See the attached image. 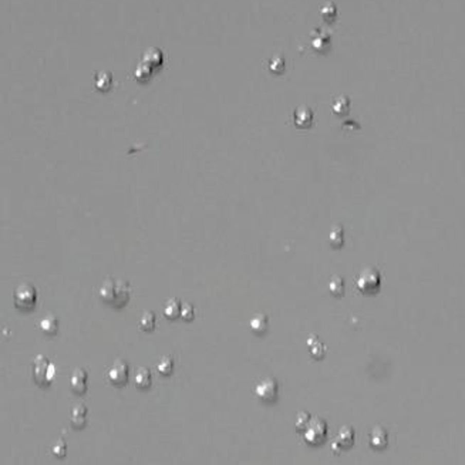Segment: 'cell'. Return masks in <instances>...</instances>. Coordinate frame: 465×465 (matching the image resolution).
<instances>
[{
    "label": "cell",
    "mask_w": 465,
    "mask_h": 465,
    "mask_svg": "<svg viewBox=\"0 0 465 465\" xmlns=\"http://www.w3.org/2000/svg\"><path fill=\"white\" fill-rule=\"evenodd\" d=\"M87 371L83 369H76L73 371L71 377H70V387L76 394H84L87 391Z\"/></svg>",
    "instance_id": "10"
},
{
    "label": "cell",
    "mask_w": 465,
    "mask_h": 465,
    "mask_svg": "<svg viewBox=\"0 0 465 465\" xmlns=\"http://www.w3.org/2000/svg\"><path fill=\"white\" fill-rule=\"evenodd\" d=\"M164 314L169 320H175L178 316H181V303L178 299H171L164 306Z\"/></svg>",
    "instance_id": "22"
},
{
    "label": "cell",
    "mask_w": 465,
    "mask_h": 465,
    "mask_svg": "<svg viewBox=\"0 0 465 465\" xmlns=\"http://www.w3.org/2000/svg\"><path fill=\"white\" fill-rule=\"evenodd\" d=\"M51 453L53 455H56L57 458H63L67 453V444L64 440H57V441L53 442L51 445Z\"/></svg>",
    "instance_id": "31"
},
{
    "label": "cell",
    "mask_w": 465,
    "mask_h": 465,
    "mask_svg": "<svg viewBox=\"0 0 465 465\" xmlns=\"http://www.w3.org/2000/svg\"><path fill=\"white\" fill-rule=\"evenodd\" d=\"M114 293H115V280L114 279H105L104 283L100 286L98 289V297L103 303L111 305L114 303Z\"/></svg>",
    "instance_id": "12"
},
{
    "label": "cell",
    "mask_w": 465,
    "mask_h": 465,
    "mask_svg": "<svg viewBox=\"0 0 465 465\" xmlns=\"http://www.w3.org/2000/svg\"><path fill=\"white\" fill-rule=\"evenodd\" d=\"M94 85L98 91L105 93L111 88L113 85V76L109 71H98L94 77Z\"/></svg>",
    "instance_id": "19"
},
{
    "label": "cell",
    "mask_w": 465,
    "mask_h": 465,
    "mask_svg": "<svg viewBox=\"0 0 465 465\" xmlns=\"http://www.w3.org/2000/svg\"><path fill=\"white\" fill-rule=\"evenodd\" d=\"M181 317L185 321H192L195 319V310L191 303H185L181 306Z\"/></svg>",
    "instance_id": "32"
},
{
    "label": "cell",
    "mask_w": 465,
    "mask_h": 465,
    "mask_svg": "<svg viewBox=\"0 0 465 465\" xmlns=\"http://www.w3.org/2000/svg\"><path fill=\"white\" fill-rule=\"evenodd\" d=\"M310 420H312V417H310L309 413H306V411L299 413L296 417V421H295V427H296L297 433H303L309 425V423H310Z\"/></svg>",
    "instance_id": "30"
},
{
    "label": "cell",
    "mask_w": 465,
    "mask_h": 465,
    "mask_svg": "<svg viewBox=\"0 0 465 465\" xmlns=\"http://www.w3.org/2000/svg\"><path fill=\"white\" fill-rule=\"evenodd\" d=\"M39 327H40V330L44 334L53 336V334L59 332V320L56 319V316H53V314H47V316H44L42 320L39 321Z\"/></svg>",
    "instance_id": "18"
},
{
    "label": "cell",
    "mask_w": 465,
    "mask_h": 465,
    "mask_svg": "<svg viewBox=\"0 0 465 465\" xmlns=\"http://www.w3.org/2000/svg\"><path fill=\"white\" fill-rule=\"evenodd\" d=\"M107 377H109V381L113 386H124L128 381V377H130V367H128V364L124 360L117 359L110 366L109 371H107Z\"/></svg>",
    "instance_id": "6"
},
{
    "label": "cell",
    "mask_w": 465,
    "mask_h": 465,
    "mask_svg": "<svg viewBox=\"0 0 465 465\" xmlns=\"http://www.w3.org/2000/svg\"><path fill=\"white\" fill-rule=\"evenodd\" d=\"M13 300H14V306L19 310L30 312L31 309H34V306H36V289L30 283L19 284L17 288L14 289V293H13Z\"/></svg>",
    "instance_id": "2"
},
{
    "label": "cell",
    "mask_w": 465,
    "mask_h": 465,
    "mask_svg": "<svg viewBox=\"0 0 465 465\" xmlns=\"http://www.w3.org/2000/svg\"><path fill=\"white\" fill-rule=\"evenodd\" d=\"M329 290L333 296H342L345 293V280L340 276H333L329 280Z\"/></svg>",
    "instance_id": "26"
},
{
    "label": "cell",
    "mask_w": 465,
    "mask_h": 465,
    "mask_svg": "<svg viewBox=\"0 0 465 465\" xmlns=\"http://www.w3.org/2000/svg\"><path fill=\"white\" fill-rule=\"evenodd\" d=\"M55 366L50 363V360L44 354H39V356L34 357L33 364H31V375H33V380L37 386H50L51 381H53V377H55Z\"/></svg>",
    "instance_id": "1"
},
{
    "label": "cell",
    "mask_w": 465,
    "mask_h": 465,
    "mask_svg": "<svg viewBox=\"0 0 465 465\" xmlns=\"http://www.w3.org/2000/svg\"><path fill=\"white\" fill-rule=\"evenodd\" d=\"M320 17L327 22V23H332L334 19L337 17V9L333 3H325L323 6L320 7Z\"/></svg>",
    "instance_id": "27"
},
{
    "label": "cell",
    "mask_w": 465,
    "mask_h": 465,
    "mask_svg": "<svg viewBox=\"0 0 465 465\" xmlns=\"http://www.w3.org/2000/svg\"><path fill=\"white\" fill-rule=\"evenodd\" d=\"M303 437H305V441L308 442L309 445H313V447L320 445L326 441L327 424L319 417L312 418L306 430L303 431Z\"/></svg>",
    "instance_id": "4"
},
{
    "label": "cell",
    "mask_w": 465,
    "mask_h": 465,
    "mask_svg": "<svg viewBox=\"0 0 465 465\" xmlns=\"http://www.w3.org/2000/svg\"><path fill=\"white\" fill-rule=\"evenodd\" d=\"M131 296V288L126 280H115V293H114V308H122L126 306Z\"/></svg>",
    "instance_id": "9"
},
{
    "label": "cell",
    "mask_w": 465,
    "mask_h": 465,
    "mask_svg": "<svg viewBox=\"0 0 465 465\" xmlns=\"http://www.w3.org/2000/svg\"><path fill=\"white\" fill-rule=\"evenodd\" d=\"M134 384L139 390H147L152 384V374L147 367H141L134 375Z\"/></svg>",
    "instance_id": "17"
},
{
    "label": "cell",
    "mask_w": 465,
    "mask_h": 465,
    "mask_svg": "<svg viewBox=\"0 0 465 465\" xmlns=\"http://www.w3.org/2000/svg\"><path fill=\"white\" fill-rule=\"evenodd\" d=\"M329 243L333 248H342L345 243V230L342 226L334 225L330 232H329Z\"/></svg>",
    "instance_id": "21"
},
{
    "label": "cell",
    "mask_w": 465,
    "mask_h": 465,
    "mask_svg": "<svg viewBox=\"0 0 465 465\" xmlns=\"http://www.w3.org/2000/svg\"><path fill=\"white\" fill-rule=\"evenodd\" d=\"M255 394L263 403H275L279 396V384L273 377H266L255 386Z\"/></svg>",
    "instance_id": "5"
},
{
    "label": "cell",
    "mask_w": 465,
    "mask_h": 465,
    "mask_svg": "<svg viewBox=\"0 0 465 465\" xmlns=\"http://www.w3.org/2000/svg\"><path fill=\"white\" fill-rule=\"evenodd\" d=\"M267 323H269L267 316L265 313H258L251 319L249 326H251V330L256 334H263L267 330Z\"/></svg>",
    "instance_id": "20"
},
{
    "label": "cell",
    "mask_w": 465,
    "mask_h": 465,
    "mask_svg": "<svg viewBox=\"0 0 465 465\" xmlns=\"http://www.w3.org/2000/svg\"><path fill=\"white\" fill-rule=\"evenodd\" d=\"M381 286V276L374 267H366L363 269L359 278H357V289L364 295H373L379 292Z\"/></svg>",
    "instance_id": "3"
},
{
    "label": "cell",
    "mask_w": 465,
    "mask_h": 465,
    "mask_svg": "<svg viewBox=\"0 0 465 465\" xmlns=\"http://www.w3.org/2000/svg\"><path fill=\"white\" fill-rule=\"evenodd\" d=\"M308 347L310 354L316 359V360H320L323 357L326 356V346L321 343L319 337L316 334H310L308 338Z\"/></svg>",
    "instance_id": "16"
},
{
    "label": "cell",
    "mask_w": 465,
    "mask_h": 465,
    "mask_svg": "<svg viewBox=\"0 0 465 465\" xmlns=\"http://www.w3.org/2000/svg\"><path fill=\"white\" fill-rule=\"evenodd\" d=\"M353 442H354V431H353V428L346 425L337 433L336 440L332 442V448L336 453H338L343 448H350L353 445Z\"/></svg>",
    "instance_id": "8"
},
{
    "label": "cell",
    "mask_w": 465,
    "mask_h": 465,
    "mask_svg": "<svg viewBox=\"0 0 465 465\" xmlns=\"http://www.w3.org/2000/svg\"><path fill=\"white\" fill-rule=\"evenodd\" d=\"M152 74V68L144 64V63H141L137 68H135V71H134V77L135 80L138 81V83H145V81H148V79L151 77Z\"/></svg>",
    "instance_id": "28"
},
{
    "label": "cell",
    "mask_w": 465,
    "mask_h": 465,
    "mask_svg": "<svg viewBox=\"0 0 465 465\" xmlns=\"http://www.w3.org/2000/svg\"><path fill=\"white\" fill-rule=\"evenodd\" d=\"M87 407L84 404L76 405L70 413V423L74 428H84L85 423H87Z\"/></svg>",
    "instance_id": "13"
},
{
    "label": "cell",
    "mask_w": 465,
    "mask_h": 465,
    "mask_svg": "<svg viewBox=\"0 0 465 465\" xmlns=\"http://www.w3.org/2000/svg\"><path fill=\"white\" fill-rule=\"evenodd\" d=\"M314 114L310 107L308 105H300L293 111V124L300 130L310 128L313 124Z\"/></svg>",
    "instance_id": "7"
},
{
    "label": "cell",
    "mask_w": 465,
    "mask_h": 465,
    "mask_svg": "<svg viewBox=\"0 0 465 465\" xmlns=\"http://www.w3.org/2000/svg\"><path fill=\"white\" fill-rule=\"evenodd\" d=\"M138 327L144 332H151L155 327V314L152 312H144L138 321Z\"/></svg>",
    "instance_id": "24"
},
{
    "label": "cell",
    "mask_w": 465,
    "mask_h": 465,
    "mask_svg": "<svg viewBox=\"0 0 465 465\" xmlns=\"http://www.w3.org/2000/svg\"><path fill=\"white\" fill-rule=\"evenodd\" d=\"M350 110V100L346 96H338L332 104V111L336 115H345Z\"/></svg>",
    "instance_id": "23"
},
{
    "label": "cell",
    "mask_w": 465,
    "mask_h": 465,
    "mask_svg": "<svg viewBox=\"0 0 465 465\" xmlns=\"http://www.w3.org/2000/svg\"><path fill=\"white\" fill-rule=\"evenodd\" d=\"M310 46L314 51L325 53L330 47V34L323 30H316L310 37Z\"/></svg>",
    "instance_id": "11"
},
{
    "label": "cell",
    "mask_w": 465,
    "mask_h": 465,
    "mask_svg": "<svg viewBox=\"0 0 465 465\" xmlns=\"http://www.w3.org/2000/svg\"><path fill=\"white\" fill-rule=\"evenodd\" d=\"M269 71H272L273 74H280V73L284 71V67H286V61H284L283 56H275L269 60Z\"/></svg>",
    "instance_id": "29"
},
{
    "label": "cell",
    "mask_w": 465,
    "mask_h": 465,
    "mask_svg": "<svg viewBox=\"0 0 465 465\" xmlns=\"http://www.w3.org/2000/svg\"><path fill=\"white\" fill-rule=\"evenodd\" d=\"M388 442V434L387 431L380 425H377L375 428L371 430L370 433V445L375 450H384Z\"/></svg>",
    "instance_id": "14"
},
{
    "label": "cell",
    "mask_w": 465,
    "mask_h": 465,
    "mask_svg": "<svg viewBox=\"0 0 465 465\" xmlns=\"http://www.w3.org/2000/svg\"><path fill=\"white\" fill-rule=\"evenodd\" d=\"M142 63L147 64L150 68H152V70H157V68L163 66V53L158 48H148L144 53V56H142Z\"/></svg>",
    "instance_id": "15"
},
{
    "label": "cell",
    "mask_w": 465,
    "mask_h": 465,
    "mask_svg": "<svg viewBox=\"0 0 465 465\" xmlns=\"http://www.w3.org/2000/svg\"><path fill=\"white\" fill-rule=\"evenodd\" d=\"M157 370L159 374L171 375L174 371V359L171 356L163 357L157 364Z\"/></svg>",
    "instance_id": "25"
}]
</instances>
